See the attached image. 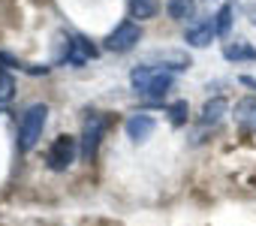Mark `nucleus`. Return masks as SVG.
<instances>
[{
  "mask_svg": "<svg viewBox=\"0 0 256 226\" xmlns=\"http://www.w3.org/2000/svg\"><path fill=\"white\" fill-rule=\"evenodd\" d=\"M130 84H133V90L142 94V96H157V100H163L166 90H172L175 76H172L169 70H163V66L142 64V66H133V72H130Z\"/></svg>",
  "mask_w": 256,
  "mask_h": 226,
  "instance_id": "nucleus-1",
  "label": "nucleus"
},
{
  "mask_svg": "<svg viewBox=\"0 0 256 226\" xmlns=\"http://www.w3.org/2000/svg\"><path fill=\"white\" fill-rule=\"evenodd\" d=\"M46 121H48V106L46 102H34L22 112V118H18V154H28L34 151V145L42 139V130H46Z\"/></svg>",
  "mask_w": 256,
  "mask_h": 226,
  "instance_id": "nucleus-2",
  "label": "nucleus"
},
{
  "mask_svg": "<svg viewBox=\"0 0 256 226\" xmlns=\"http://www.w3.org/2000/svg\"><path fill=\"white\" fill-rule=\"evenodd\" d=\"M114 124V118L108 112H90L84 118V127H82V145H78V154L84 163H96V154H100V142L106 136V130Z\"/></svg>",
  "mask_w": 256,
  "mask_h": 226,
  "instance_id": "nucleus-3",
  "label": "nucleus"
},
{
  "mask_svg": "<svg viewBox=\"0 0 256 226\" xmlns=\"http://www.w3.org/2000/svg\"><path fill=\"white\" fill-rule=\"evenodd\" d=\"M76 154H78V139L64 133V136H58V139L48 145V151H46V166H48L52 172H66V169L72 166Z\"/></svg>",
  "mask_w": 256,
  "mask_h": 226,
  "instance_id": "nucleus-4",
  "label": "nucleus"
},
{
  "mask_svg": "<svg viewBox=\"0 0 256 226\" xmlns=\"http://www.w3.org/2000/svg\"><path fill=\"white\" fill-rule=\"evenodd\" d=\"M139 40H142V28L136 24V22H120L102 42H106V48L108 52H114V54H124V52H130V48H136L139 46Z\"/></svg>",
  "mask_w": 256,
  "mask_h": 226,
  "instance_id": "nucleus-5",
  "label": "nucleus"
},
{
  "mask_svg": "<svg viewBox=\"0 0 256 226\" xmlns=\"http://www.w3.org/2000/svg\"><path fill=\"white\" fill-rule=\"evenodd\" d=\"M217 36V22L214 16H205V18H196L193 24H187L184 30V42L193 46V48H208Z\"/></svg>",
  "mask_w": 256,
  "mask_h": 226,
  "instance_id": "nucleus-6",
  "label": "nucleus"
},
{
  "mask_svg": "<svg viewBox=\"0 0 256 226\" xmlns=\"http://www.w3.org/2000/svg\"><path fill=\"white\" fill-rule=\"evenodd\" d=\"M124 130H126V136H130V142L142 145V142H148V139L154 136L157 121H154L151 115H145V112H139V115H130V118H126Z\"/></svg>",
  "mask_w": 256,
  "mask_h": 226,
  "instance_id": "nucleus-7",
  "label": "nucleus"
},
{
  "mask_svg": "<svg viewBox=\"0 0 256 226\" xmlns=\"http://www.w3.org/2000/svg\"><path fill=\"white\" fill-rule=\"evenodd\" d=\"M148 64L163 66V70L184 72V70H190V54L187 52H178V48H160V52H151L148 54Z\"/></svg>",
  "mask_w": 256,
  "mask_h": 226,
  "instance_id": "nucleus-8",
  "label": "nucleus"
},
{
  "mask_svg": "<svg viewBox=\"0 0 256 226\" xmlns=\"http://www.w3.org/2000/svg\"><path fill=\"white\" fill-rule=\"evenodd\" d=\"M100 54V48L88 40V36H82V34H76V36H70V54H66V64H72V66H84L90 58H96Z\"/></svg>",
  "mask_w": 256,
  "mask_h": 226,
  "instance_id": "nucleus-9",
  "label": "nucleus"
},
{
  "mask_svg": "<svg viewBox=\"0 0 256 226\" xmlns=\"http://www.w3.org/2000/svg\"><path fill=\"white\" fill-rule=\"evenodd\" d=\"M232 115H235V124L244 133L256 136V96H241L232 108Z\"/></svg>",
  "mask_w": 256,
  "mask_h": 226,
  "instance_id": "nucleus-10",
  "label": "nucleus"
},
{
  "mask_svg": "<svg viewBox=\"0 0 256 226\" xmlns=\"http://www.w3.org/2000/svg\"><path fill=\"white\" fill-rule=\"evenodd\" d=\"M229 112V100L226 96H211L205 106H202V115H199V124L202 127H211V124H217L223 115Z\"/></svg>",
  "mask_w": 256,
  "mask_h": 226,
  "instance_id": "nucleus-11",
  "label": "nucleus"
},
{
  "mask_svg": "<svg viewBox=\"0 0 256 226\" xmlns=\"http://www.w3.org/2000/svg\"><path fill=\"white\" fill-rule=\"evenodd\" d=\"M223 58L232 64H244V60H256V48L247 40H229L223 46Z\"/></svg>",
  "mask_w": 256,
  "mask_h": 226,
  "instance_id": "nucleus-12",
  "label": "nucleus"
},
{
  "mask_svg": "<svg viewBox=\"0 0 256 226\" xmlns=\"http://www.w3.org/2000/svg\"><path fill=\"white\" fill-rule=\"evenodd\" d=\"M126 10H130L133 18L148 22V18H157V12H160V0H126Z\"/></svg>",
  "mask_w": 256,
  "mask_h": 226,
  "instance_id": "nucleus-13",
  "label": "nucleus"
},
{
  "mask_svg": "<svg viewBox=\"0 0 256 226\" xmlns=\"http://www.w3.org/2000/svg\"><path fill=\"white\" fill-rule=\"evenodd\" d=\"M166 12H169L172 22H187V18L196 16V0H169Z\"/></svg>",
  "mask_w": 256,
  "mask_h": 226,
  "instance_id": "nucleus-14",
  "label": "nucleus"
},
{
  "mask_svg": "<svg viewBox=\"0 0 256 226\" xmlns=\"http://www.w3.org/2000/svg\"><path fill=\"white\" fill-rule=\"evenodd\" d=\"M232 16H235V0H226V4L217 10V16H214V22H217V36H229Z\"/></svg>",
  "mask_w": 256,
  "mask_h": 226,
  "instance_id": "nucleus-15",
  "label": "nucleus"
},
{
  "mask_svg": "<svg viewBox=\"0 0 256 226\" xmlns=\"http://www.w3.org/2000/svg\"><path fill=\"white\" fill-rule=\"evenodd\" d=\"M166 115H169V124H172V127H184V124L190 121V106H187V100L172 102V106L166 108Z\"/></svg>",
  "mask_w": 256,
  "mask_h": 226,
  "instance_id": "nucleus-16",
  "label": "nucleus"
},
{
  "mask_svg": "<svg viewBox=\"0 0 256 226\" xmlns=\"http://www.w3.org/2000/svg\"><path fill=\"white\" fill-rule=\"evenodd\" d=\"M12 96H16V78L0 70V106H6Z\"/></svg>",
  "mask_w": 256,
  "mask_h": 226,
  "instance_id": "nucleus-17",
  "label": "nucleus"
},
{
  "mask_svg": "<svg viewBox=\"0 0 256 226\" xmlns=\"http://www.w3.org/2000/svg\"><path fill=\"white\" fill-rule=\"evenodd\" d=\"M244 16L250 24H256V0H250V4H244Z\"/></svg>",
  "mask_w": 256,
  "mask_h": 226,
  "instance_id": "nucleus-18",
  "label": "nucleus"
},
{
  "mask_svg": "<svg viewBox=\"0 0 256 226\" xmlns=\"http://www.w3.org/2000/svg\"><path fill=\"white\" fill-rule=\"evenodd\" d=\"M24 70H28L30 76H46V72H48L52 66H36V64H30V66H24Z\"/></svg>",
  "mask_w": 256,
  "mask_h": 226,
  "instance_id": "nucleus-19",
  "label": "nucleus"
},
{
  "mask_svg": "<svg viewBox=\"0 0 256 226\" xmlns=\"http://www.w3.org/2000/svg\"><path fill=\"white\" fill-rule=\"evenodd\" d=\"M241 84H247V88L256 90V78H250V76H241Z\"/></svg>",
  "mask_w": 256,
  "mask_h": 226,
  "instance_id": "nucleus-20",
  "label": "nucleus"
},
{
  "mask_svg": "<svg viewBox=\"0 0 256 226\" xmlns=\"http://www.w3.org/2000/svg\"><path fill=\"white\" fill-rule=\"evenodd\" d=\"M6 6H12V0H0V10H6Z\"/></svg>",
  "mask_w": 256,
  "mask_h": 226,
  "instance_id": "nucleus-21",
  "label": "nucleus"
}]
</instances>
